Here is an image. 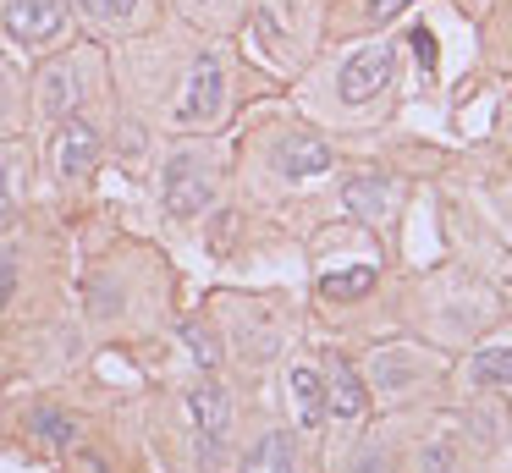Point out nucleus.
Listing matches in <instances>:
<instances>
[{"label": "nucleus", "instance_id": "412c9836", "mask_svg": "<svg viewBox=\"0 0 512 473\" xmlns=\"http://www.w3.org/2000/svg\"><path fill=\"white\" fill-rule=\"evenodd\" d=\"M408 6H413V0H369V17H375V22H391L397 11H408Z\"/></svg>", "mask_w": 512, "mask_h": 473}, {"label": "nucleus", "instance_id": "f8f14e48", "mask_svg": "<svg viewBox=\"0 0 512 473\" xmlns=\"http://www.w3.org/2000/svg\"><path fill=\"white\" fill-rule=\"evenodd\" d=\"M287 391H292V402H298V424H320L325 418V374H314L309 363H298V369L287 374Z\"/></svg>", "mask_w": 512, "mask_h": 473}, {"label": "nucleus", "instance_id": "4be33fe9", "mask_svg": "<svg viewBox=\"0 0 512 473\" xmlns=\"http://www.w3.org/2000/svg\"><path fill=\"white\" fill-rule=\"evenodd\" d=\"M358 473H386V457H380V451H364V457H358Z\"/></svg>", "mask_w": 512, "mask_h": 473}, {"label": "nucleus", "instance_id": "ddd939ff", "mask_svg": "<svg viewBox=\"0 0 512 473\" xmlns=\"http://www.w3.org/2000/svg\"><path fill=\"white\" fill-rule=\"evenodd\" d=\"M28 429H34V440H45V446H72V440H78V424H72V413H61V407H34V413H28Z\"/></svg>", "mask_w": 512, "mask_h": 473}, {"label": "nucleus", "instance_id": "2eb2a0df", "mask_svg": "<svg viewBox=\"0 0 512 473\" xmlns=\"http://www.w3.org/2000/svg\"><path fill=\"white\" fill-rule=\"evenodd\" d=\"M468 380L474 385H512V347H490L468 363Z\"/></svg>", "mask_w": 512, "mask_h": 473}, {"label": "nucleus", "instance_id": "1a4fd4ad", "mask_svg": "<svg viewBox=\"0 0 512 473\" xmlns=\"http://www.w3.org/2000/svg\"><path fill=\"white\" fill-rule=\"evenodd\" d=\"M325 407H336V418H358L364 413V385H358L353 363L331 358L325 363Z\"/></svg>", "mask_w": 512, "mask_h": 473}, {"label": "nucleus", "instance_id": "aec40b11", "mask_svg": "<svg viewBox=\"0 0 512 473\" xmlns=\"http://www.w3.org/2000/svg\"><path fill=\"white\" fill-rule=\"evenodd\" d=\"M452 462H457L452 446H430V451H424V468H430V473H452Z\"/></svg>", "mask_w": 512, "mask_h": 473}, {"label": "nucleus", "instance_id": "f3484780", "mask_svg": "<svg viewBox=\"0 0 512 473\" xmlns=\"http://www.w3.org/2000/svg\"><path fill=\"white\" fill-rule=\"evenodd\" d=\"M369 286H375V270H369V264L342 270V275H325V292H331V297H364Z\"/></svg>", "mask_w": 512, "mask_h": 473}, {"label": "nucleus", "instance_id": "f257e3e1", "mask_svg": "<svg viewBox=\"0 0 512 473\" xmlns=\"http://www.w3.org/2000/svg\"><path fill=\"white\" fill-rule=\"evenodd\" d=\"M160 198L177 220H193L215 204V171L199 149H177L166 160V176H160Z\"/></svg>", "mask_w": 512, "mask_h": 473}, {"label": "nucleus", "instance_id": "dca6fc26", "mask_svg": "<svg viewBox=\"0 0 512 473\" xmlns=\"http://www.w3.org/2000/svg\"><path fill=\"white\" fill-rule=\"evenodd\" d=\"M182 347L199 358V369H215V363H221V341H215L204 325H182Z\"/></svg>", "mask_w": 512, "mask_h": 473}, {"label": "nucleus", "instance_id": "6ab92c4d", "mask_svg": "<svg viewBox=\"0 0 512 473\" xmlns=\"http://www.w3.org/2000/svg\"><path fill=\"white\" fill-rule=\"evenodd\" d=\"M17 270H23V259H17V242H0V308L12 303V292H17Z\"/></svg>", "mask_w": 512, "mask_h": 473}, {"label": "nucleus", "instance_id": "39448f33", "mask_svg": "<svg viewBox=\"0 0 512 473\" xmlns=\"http://www.w3.org/2000/svg\"><path fill=\"white\" fill-rule=\"evenodd\" d=\"M0 22L17 44H50L67 28V0H6Z\"/></svg>", "mask_w": 512, "mask_h": 473}, {"label": "nucleus", "instance_id": "f03ea898", "mask_svg": "<svg viewBox=\"0 0 512 473\" xmlns=\"http://www.w3.org/2000/svg\"><path fill=\"white\" fill-rule=\"evenodd\" d=\"M188 418H193V429H199V462H221V440H226V429H232V396L221 391L215 380H204V385H193L188 391Z\"/></svg>", "mask_w": 512, "mask_h": 473}, {"label": "nucleus", "instance_id": "7ed1b4c3", "mask_svg": "<svg viewBox=\"0 0 512 473\" xmlns=\"http://www.w3.org/2000/svg\"><path fill=\"white\" fill-rule=\"evenodd\" d=\"M221 99H226V72H221V55H199L188 72V88H182V105L177 121L182 127H210L221 116Z\"/></svg>", "mask_w": 512, "mask_h": 473}, {"label": "nucleus", "instance_id": "20e7f679", "mask_svg": "<svg viewBox=\"0 0 512 473\" xmlns=\"http://www.w3.org/2000/svg\"><path fill=\"white\" fill-rule=\"evenodd\" d=\"M50 165H56L61 182H83V176L100 165V132L83 116H67L56 127V138H50Z\"/></svg>", "mask_w": 512, "mask_h": 473}, {"label": "nucleus", "instance_id": "6e6552de", "mask_svg": "<svg viewBox=\"0 0 512 473\" xmlns=\"http://www.w3.org/2000/svg\"><path fill=\"white\" fill-rule=\"evenodd\" d=\"M276 165H281V176L303 182V176L331 171V149H325V143L314 138V132H287V138L276 143Z\"/></svg>", "mask_w": 512, "mask_h": 473}, {"label": "nucleus", "instance_id": "b1692460", "mask_svg": "<svg viewBox=\"0 0 512 473\" xmlns=\"http://www.w3.org/2000/svg\"><path fill=\"white\" fill-rule=\"evenodd\" d=\"M463 6H468V0H463Z\"/></svg>", "mask_w": 512, "mask_h": 473}, {"label": "nucleus", "instance_id": "5701e85b", "mask_svg": "<svg viewBox=\"0 0 512 473\" xmlns=\"http://www.w3.org/2000/svg\"><path fill=\"white\" fill-rule=\"evenodd\" d=\"M6 116H12V88H6V72H0V127H6Z\"/></svg>", "mask_w": 512, "mask_h": 473}, {"label": "nucleus", "instance_id": "0eeeda50", "mask_svg": "<svg viewBox=\"0 0 512 473\" xmlns=\"http://www.w3.org/2000/svg\"><path fill=\"white\" fill-rule=\"evenodd\" d=\"M39 116H50V121H67V116H78V99H83V77H78V66L72 61H50L45 72H39Z\"/></svg>", "mask_w": 512, "mask_h": 473}, {"label": "nucleus", "instance_id": "9b49d317", "mask_svg": "<svg viewBox=\"0 0 512 473\" xmlns=\"http://www.w3.org/2000/svg\"><path fill=\"white\" fill-rule=\"evenodd\" d=\"M342 198L358 220H380L391 209V198H397V187H391L386 176H353V182L342 187Z\"/></svg>", "mask_w": 512, "mask_h": 473}, {"label": "nucleus", "instance_id": "9d476101", "mask_svg": "<svg viewBox=\"0 0 512 473\" xmlns=\"http://www.w3.org/2000/svg\"><path fill=\"white\" fill-rule=\"evenodd\" d=\"M298 440L287 435V429H276V435H265L254 451H248L243 473H298Z\"/></svg>", "mask_w": 512, "mask_h": 473}, {"label": "nucleus", "instance_id": "4468645a", "mask_svg": "<svg viewBox=\"0 0 512 473\" xmlns=\"http://www.w3.org/2000/svg\"><path fill=\"white\" fill-rule=\"evenodd\" d=\"M23 204V154L0 149V220H12Z\"/></svg>", "mask_w": 512, "mask_h": 473}, {"label": "nucleus", "instance_id": "423d86ee", "mask_svg": "<svg viewBox=\"0 0 512 473\" xmlns=\"http://www.w3.org/2000/svg\"><path fill=\"white\" fill-rule=\"evenodd\" d=\"M391 72H397V44H375V50H358L353 61L342 66L336 88H342L347 105H364V99H375L380 88L391 83Z\"/></svg>", "mask_w": 512, "mask_h": 473}, {"label": "nucleus", "instance_id": "a211bd4d", "mask_svg": "<svg viewBox=\"0 0 512 473\" xmlns=\"http://www.w3.org/2000/svg\"><path fill=\"white\" fill-rule=\"evenodd\" d=\"M78 11L89 22H105V28H111V22H127L138 11V0H78Z\"/></svg>", "mask_w": 512, "mask_h": 473}]
</instances>
